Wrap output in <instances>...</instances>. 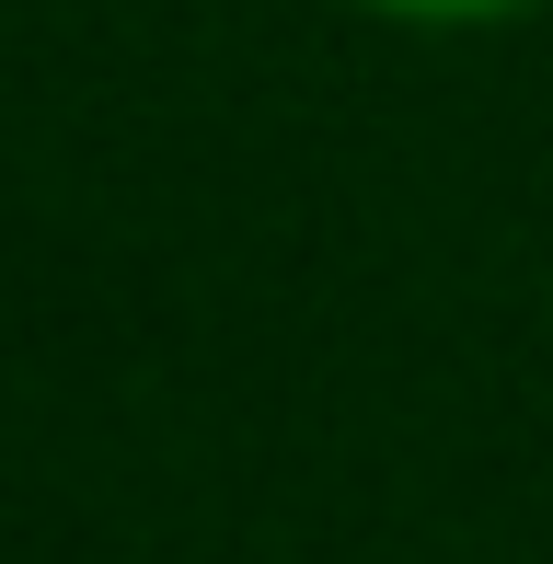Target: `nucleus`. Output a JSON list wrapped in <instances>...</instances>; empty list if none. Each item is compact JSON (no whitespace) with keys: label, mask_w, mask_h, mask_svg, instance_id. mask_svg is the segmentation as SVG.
<instances>
[{"label":"nucleus","mask_w":553,"mask_h":564,"mask_svg":"<svg viewBox=\"0 0 553 564\" xmlns=\"http://www.w3.org/2000/svg\"><path fill=\"white\" fill-rule=\"evenodd\" d=\"M358 12H392V23H438V35H462V23H508V12H531V0H358Z\"/></svg>","instance_id":"1"}]
</instances>
